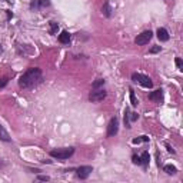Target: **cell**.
Returning <instances> with one entry per match:
<instances>
[{
	"mask_svg": "<svg viewBox=\"0 0 183 183\" xmlns=\"http://www.w3.org/2000/svg\"><path fill=\"white\" fill-rule=\"evenodd\" d=\"M149 160H150L149 152H143L142 156H140V165H142L143 167H147L149 166Z\"/></svg>",
	"mask_w": 183,
	"mask_h": 183,
	"instance_id": "8fae6325",
	"label": "cell"
},
{
	"mask_svg": "<svg viewBox=\"0 0 183 183\" xmlns=\"http://www.w3.org/2000/svg\"><path fill=\"white\" fill-rule=\"evenodd\" d=\"M160 50H162V47H160V46H155V47L150 49V53H157V52H160Z\"/></svg>",
	"mask_w": 183,
	"mask_h": 183,
	"instance_id": "603a6c76",
	"label": "cell"
},
{
	"mask_svg": "<svg viewBox=\"0 0 183 183\" xmlns=\"http://www.w3.org/2000/svg\"><path fill=\"white\" fill-rule=\"evenodd\" d=\"M106 97V90L105 89H93V90L90 92V95H89V100L93 103L96 102H100V100H103V99Z\"/></svg>",
	"mask_w": 183,
	"mask_h": 183,
	"instance_id": "5b68a950",
	"label": "cell"
},
{
	"mask_svg": "<svg viewBox=\"0 0 183 183\" xmlns=\"http://www.w3.org/2000/svg\"><path fill=\"white\" fill-rule=\"evenodd\" d=\"M75 153V147H62V149L50 150V156L57 160H66Z\"/></svg>",
	"mask_w": 183,
	"mask_h": 183,
	"instance_id": "7a4b0ae2",
	"label": "cell"
},
{
	"mask_svg": "<svg viewBox=\"0 0 183 183\" xmlns=\"http://www.w3.org/2000/svg\"><path fill=\"white\" fill-rule=\"evenodd\" d=\"M163 170H165L167 175H175V173L177 172V169L173 166V165H166V166L163 167Z\"/></svg>",
	"mask_w": 183,
	"mask_h": 183,
	"instance_id": "9a60e30c",
	"label": "cell"
},
{
	"mask_svg": "<svg viewBox=\"0 0 183 183\" xmlns=\"http://www.w3.org/2000/svg\"><path fill=\"white\" fill-rule=\"evenodd\" d=\"M92 172H93V167L92 166H80V167L76 169V175H77V177L79 179H82V180L87 179V177L90 176Z\"/></svg>",
	"mask_w": 183,
	"mask_h": 183,
	"instance_id": "52a82bcc",
	"label": "cell"
},
{
	"mask_svg": "<svg viewBox=\"0 0 183 183\" xmlns=\"http://www.w3.org/2000/svg\"><path fill=\"white\" fill-rule=\"evenodd\" d=\"M43 80V73L39 67H30L24 72L19 79V86L23 89H30L33 86H37Z\"/></svg>",
	"mask_w": 183,
	"mask_h": 183,
	"instance_id": "6da1fadb",
	"label": "cell"
},
{
	"mask_svg": "<svg viewBox=\"0 0 183 183\" xmlns=\"http://www.w3.org/2000/svg\"><path fill=\"white\" fill-rule=\"evenodd\" d=\"M153 37V33L150 30H145L140 34H137V37L135 39V43L139 44V46H143V44H147Z\"/></svg>",
	"mask_w": 183,
	"mask_h": 183,
	"instance_id": "277c9868",
	"label": "cell"
},
{
	"mask_svg": "<svg viewBox=\"0 0 183 183\" xmlns=\"http://www.w3.org/2000/svg\"><path fill=\"white\" fill-rule=\"evenodd\" d=\"M157 39H159L160 42L169 40V33H167V30L165 27H159V29H157Z\"/></svg>",
	"mask_w": 183,
	"mask_h": 183,
	"instance_id": "30bf717a",
	"label": "cell"
},
{
	"mask_svg": "<svg viewBox=\"0 0 183 183\" xmlns=\"http://www.w3.org/2000/svg\"><path fill=\"white\" fill-rule=\"evenodd\" d=\"M129 109H126L125 110V126L127 127V129H130L132 126H130V119H129Z\"/></svg>",
	"mask_w": 183,
	"mask_h": 183,
	"instance_id": "e0dca14e",
	"label": "cell"
},
{
	"mask_svg": "<svg viewBox=\"0 0 183 183\" xmlns=\"http://www.w3.org/2000/svg\"><path fill=\"white\" fill-rule=\"evenodd\" d=\"M149 100H152V102H157V103H160L163 100V92H162V89H157V90H155V92H152L149 95Z\"/></svg>",
	"mask_w": 183,
	"mask_h": 183,
	"instance_id": "9c48e42d",
	"label": "cell"
},
{
	"mask_svg": "<svg viewBox=\"0 0 183 183\" xmlns=\"http://www.w3.org/2000/svg\"><path fill=\"white\" fill-rule=\"evenodd\" d=\"M132 159H133V163H135V165H140V157L139 156H136V155H135Z\"/></svg>",
	"mask_w": 183,
	"mask_h": 183,
	"instance_id": "484cf974",
	"label": "cell"
},
{
	"mask_svg": "<svg viewBox=\"0 0 183 183\" xmlns=\"http://www.w3.org/2000/svg\"><path fill=\"white\" fill-rule=\"evenodd\" d=\"M59 42L63 44H67L69 42H70V34H69V32H62V33L59 34Z\"/></svg>",
	"mask_w": 183,
	"mask_h": 183,
	"instance_id": "4fadbf2b",
	"label": "cell"
},
{
	"mask_svg": "<svg viewBox=\"0 0 183 183\" xmlns=\"http://www.w3.org/2000/svg\"><path fill=\"white\" fill-rule=\"evenodd\" d=\"M137 117H139V115H137V113H129V119H130V120H137Z\"/></svg>",
	"mask_w": 183,
	"mask_h": 183,
	"instance_id": "cb8c5ba5",
	"label": "cell"
},
{
	"mask_svg": "<svg viewBox=\"0 0 183 183\" xmlns=\"http://www.w3.org/2000/svg\"><path fill=\"white\" fill-rule=\"evenodd\" d=\"M103 85H105V80H103V79H97V80L93 83V86H92V87H93V89H100Z\"/></svg>",
	"mask_w": 183,
	"mask_h": 183,
	"instance_id": "d6986e66",
	"label": "cell"
},
{
	"mask_svg": "<svg viewBox=\"0 0 183 183\" xmlns=\"http://www.w3.org/2000/svg\"><path fill=\"white\" fill-rule=\"evenodd\" d=\"M176 66L180 69V70H182L183 65H182V59H180V57H176Z\"/></svg>",
	"mask_w": 183,
	"mask_h": 183,
	"instance_id": "d4e9b609",
	"label": "cell"
},
{
	"mask_svg": "<svg viewBox=\"0 0 183 183\" xmlns=\"http://www.w3.org/2000/svg\"><path fill=\"white\" fill-rule=\"evenodd\" d=\"M166 147H167V150H169V152H170V153H175V150H173V149H172V146H170V145H169V143H166Z\"/></svg>",
	"mask_w": 183,
	"mask_h": 183,
	"instance_id": "4316f807",
	"label": "cell"
},
{
	"mask_svg": "<svg viewBox=\"0 0 183 183\" xmlns=\"http://www.w3.org/2000/svg\"><path fill=\"white\" fill-rule=\"evenodd\" d=\"M119 130V120L117 117H112L107 126V137H113L115 135H117Z\"/></svg>",
	"mask_w": 183,
	"mask_h": 183,
	"instance_id": "8992f818",
	"label": "cell"
},
{
	"mask_svg": "<svg viewBox=\"0 0 183 183\" xmlns=\"http://www.w3.org/2000/svg\"><path fill=\"white\" fill-rule=\"evenodd\" d=\"M37 180H42V182H47V180H50V177H49V176H43V175H40V176H37Z\"/></svg>",
	"mask_w": 183,
	"mask_h": 183,
	"instance_id": "7402d4cb",
	"label": "cell"
},
{
	"mask_svg": "<svg viewBox=\"0 0 183 183\" xmlns=\"http://www.w3.org/2000/svg\"><path fill=\"white\" fill-rule=\"evenodd\" d=\"M9 83V80H7V77H2L0 79V89H3L4 86Z\"/></svg>",
	"mask_w": 183,
	"mask_h": 183,
	"instance_id": "44dd1931",
	"label": "cell"
},
{
	"mask_svg": "<svg viewBox=\"0 0 183 183\" xmlns=\"http://www.w3.org/2000/svg\"><path fill=\"white\" fill-rule=\"evenodd\" d=\"M142 142H149V137H147V136H140V137L133 139V143H135V145H139V143H142Z\"/></svg>",
	"mask_w": 183,
	"mask_h": 183,
	"instance_id": "ac0fdd59",
	"label": "cell"
},
{
	"mask_svg": "<svg viewBox=\"0 0 183 183\" xmlns=\"http://www.w3.org/2000/svg\"><path fill=\"white\" fill-rule=\"evenodd\" d=\"M129 95H130V103H132V106H133V107H135V106H137V99H136V96H135L133 89H130V90H129Z\"/></svg>",
	"mask_w": 183,
	"mask_h": 183,
	"instance_id": "2e32d148",
	"label": "cell"
},
{
	"mask_svg": "<svg viewBox=\"0 0 183 183\" xmlns=\"http://www.w3.org/2000/svg\"><path fill=\"white\" fill-rule=\"evenodd\" d=\"M0 140H3V142H10L12 140V137L9 136V133L6 132V129L2 125H0Z\"/></svg>",
	"mask_w": 183,
	"mask_h": 183,
	"instance_id": "7c38bea8",
	"label": "cell"
},
{
	"mask_svg": "<svg viewBox=\"0 0 183 183\" xmlns=\"http://www.w3.org/2000/svg\"><path fill=\"white\" fill-rule=\"evenodd\" d=\"M102 12H103V14H105L106 17H110V16H112V7H110V4H109L107 0H106L105 4H103Z\"/></svg>",
	"mask_w": 183,
	"mask_h": 183,
	"instance_id": "5bb4252c",
	"label": "cell"
},
{
	"mask_svg": "<svg viewBox=\"0 0 183 183\" xmlns=\"http://www.w3.org/2000/svg\"><path fill=\"white\" fill-rule=\"evenodd\" d=\"M50 6V2L49 0H32L30 2V9L32 10H40L44 7Z\"/></svg>",
	"mask_w": 183,
	"mask_h": 183,
	"instance_id": "ba28073f",
	"label": "cell"
},
{
	"mask_svg": "<svg viewBox=\"0 0 183 183\" xmlns=\"http://www.w3.org/2000/svg\"><path fill=\"white\" fill-rule=\"evenodd\" d=\"M0 52H2V47H0Z\"/></svg>",
	"mask_w": 183,
	"mask_h": 183,
	"instance_id": "83f0119b",
	"label": "cell"
},
{
	"mask_svg": "<svg viewBox=\"0 0 183 183\" xmlns=\"http://www.w3.org/2000/svg\"><path fill=\"white\" fill-rule=\"evenodd\" d=\"M132 80L136 82V83H139L140 86H143V87H146V89H150L153 86V82L150 80L149 76L142 75V73H133Z\"/></svg>",
	"mask_w": 183,
	"mask_h": 183,
	"instance_id": "3957f363",
	"label": "cell"
},
{
	"mask_svg": "<svg viewBox=\"0 0 183 183\" xmlns=\"http://www.w3.org/2000/svg\"><path fill=\"white\" fill-rule=\"evenodd\" d=\"M57 29H59V24L56 23V22H50V33L54 34L57 32Z\"/></svg>",
	"mask_w": 183,
	"mask_h": 183,
	"instance_id": "ffe728a7",
	"label": "cell"
}]
</instances>
